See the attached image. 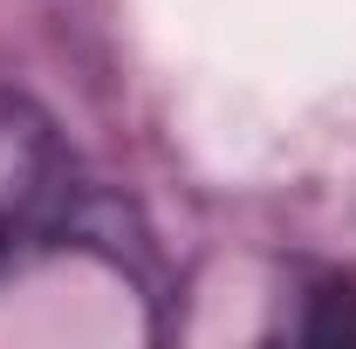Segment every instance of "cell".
Segmentation results:
<instances>
[{"label":"cell","instance_id":"obj_2","mask_svg":"<svg viewBox=\"0 0 356 349\" xmlns=\"http://www.w3.org/2000/svg\"><path fill=\"white\" fill-rule=\"evenodd\" d=\"M302 336L309 343H356V288H322Z\"/></svg>","mask_w":356,"mask_h":349},{"label":"cell","instance_id":"obj_1","mask_svg":"<svg viewBox=\"0 0 356 349\" xmlns=\"http://www.w3.org/2000/svg\"><path fill=\"white\" fill-rule=\"evenodd\" d=\"M69 213H76V165L55 124L28 96L0 89V274L55 247L69 233Z\"/></svg>","mask_w":356,"mask_h":349}]
</instances>
